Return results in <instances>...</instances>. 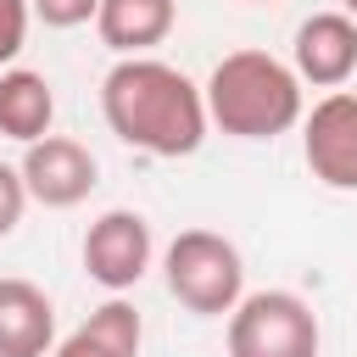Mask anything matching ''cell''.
Wrapping results in <instances>:
<instances>
[{"mask_svg": "<svg viewBox=\"0 0 357 357\" xmlns=\"http://www.w3.org/2000/svg\"><path fill=\"white\" fill-rule=\"evenodd\" d=\"M318 312L296 290H251L229 312V357H318Z\"/></svg>", "mask_w": 357, "mask_h": 357, "instance_id": "277c9868", "label": "cell"}, {"mask_svg": "<svg viewBox=\"0 0 357 357\" xmlns=\"http://www.w3.org/2000/svg\"><path fill=\"white\" fill-rule=\"evenodd\" d=\"M145 268H151V223L139 212H128V206L100 212L89 223V234H84V273L100 290L123 296V290H134L145 279Z\"/></svg>", "mask_w": 357, "mask_h": 357, "instance_id": "8992f818", "label": "cell"}, {"mask_svg": "<svg viewBox=\"0 0 357 357\" xmlns=\"http://www.w3.org/2000/svg\"><path fill=\"white\" fill-rule=\"evenodd\" d=\"M56 123V89L45 73L33 67H6L0 73V134L17 139V145H33L45 139Z\"/></svg>", "mask_w": 357, "mask_h": 357, "instance_id": "8fae6325", "label": "cell"}, {"mask_svg": "<svg viewBox=\"0 0 357 357\" xmlns=\"http://www.w3.org/2000/svg\"><path fill=\"white\" fill-rule=\"evenodd\" d=\"M22 206H28V184L11 162H0V240L22 223Z\"/></svg>", "mask_w": 357, "mask_h": 357, "instance_id": "9a60e30c", "label": "cell"}, {"mask_svg": "<svg viewBox=\"0 0 357 357\" xmlns=\"http://www.w3.org/2000/svg\"><path fill=\"white\" fill-rule=\"evenodd\" d=\"M139 340H145V324H139V307L112 296L100 301L50 357H139Z\"/></svg>", "mask_w": 357, "mask_h": 357, "instance_id": "7c38bea8", "label": "cell"}, {"mask_svg": "<svg viewBox=\"0 0 357 357\" xmlns=\"http://www.w3.org/2000/svg\"><path fill=\"white\" fill-rule=\"evenodd\" d=\"M290 67H296V78L312 84V89H340V84L357 73V22H351L346 11H312V17L296 28Z\"/></svg>", "mask_w": 357, "mask_h": 357, "instance_id": "ba28073f", "label": "cell"}, {"mask_svg": "<svg viewBox=\"0 0 357 357\" xmlns=\"http://www.w3.org/2000/svg\"><path fill=\"white\" fill-rule=\"evenodd\" d=\"M100 117L123 145L162 156V162L195 156L212 128L201 84H190L178 67L156 56H123L100 78Z\"/></svg>", "mask_w": 357, "mask_h": 357, "instance_id": "6da1fadb", "label": "cell"}, {"mask_svg": "<svg viewBox=\"0 0 357 357\" xmlns=\"http://www.w3.org/2000/svg\"><path fill=\"white\" fill-rule=\"evenodd\" d=\"M257 6H268V0H257Z\"/></svg>", "mask_w": 357, "mask_h": 357, "instance_id": "e0dca14e", "label": "cell"}, {"mask_svg": "<svg viewBox=\"0 0 357 357\" xmlns=\"http://www.w3.org/2000/svg\"><path fill=\"white\" fill-rule=\"evenodd\" d=\"M28 6L45 28H78V22H95L100 11V0H28Z\"/></svg>", "mask_w": 357, "mask_h": 357, "instance_id": "5bb4252c", "label": "cell"}, {"mask_svg": "<svg viewBox=\"0 0 357 357\" xmlns=\"http://www.w3.org/2000/svg\"><path fill=\"white\" fill-rule=\"evenodd\" d=\"M162 279H167L173 301L195 318H229L245 301V262H240L234 240H223L212 229L173 234V245L162 251Z\"/></svg>", "mask_w": 357, "mask_h": 357, "instance_id": "3957f363", "label": "cell"}, {"mask_svg": "<svg viewBox=\"0 0 357 357\" xmlns=\"http://www.w3.org/2000/svg\"><path fill=\"white\" fill-rule=\"evenodd\" d=\"M340 11H346V17H351V22H357V0H340Z\"/></svg>", "mask_w": 357, "mask_h": 357, "instance_id": "2e32d148", "label": "cell"}, {"mask_svg": "<svg viewBox=\"0 0 357 357\" xmlns=\"http://www.w3.org/2000/svg\"><path fill=\"white\" fill-rule=\"evenodd\" d=\"M17 173H22V184H28V201H39V206H50V212H67V206L89 201L100 167H95V156H89L84 139H73V134H45V139H33V145L22 151Z\"/></svg>", "mask_w": 357, "mask_h": 357, "instance_id": "52a82bcc", "label": "cell"}, {"mask_svg": "<svg viewBox=\"0 0 357 357\" xmlns=\"http://www.w3.org/2000/svg\"><path fill=\"white\" fill-rule=\"evenodd\" d=\"M28 22H33V6H28V0H0V73L22 56Z\"/></svg>", "mask_w": 357, "mask_h": 357, "instance_id": "4fadbf2b", "label": "cell"}, {"mask_svg": "<svg viewBox=\"0 0 357 357\" xmlns=\"http://www.w3.org/2000/svg\"><path fill=\"white\" fill-rule=\"evenodd\" d=\"M56 307L33 279H0V357H50Z\"/></svg>", "mask_w": 357, "mask_h": 357, "instance_id": "9c48e42d", "label": "cell"}, {"mask_svg": "<svg viewBox=\"0 0 357 357\" xmlns=\"http://www.w3.org/2000/svg\"><path fill=\"white\" fill-rule=\"evenodd\" d=\"M301 156L318 184L357 190V95L351 89H329L301 117Z\"/></svg>", "mask_w": 357, "mask_h": 357, "instance_id": "5b68a950", "label": "cell"}, {"mask_svg": "<svg viewBox=\"0 0 357 357\" xmlns=\"http://www.w3.org/2000/svg\"><path fill=\"white\" fill-rule=\"evenodd\" d=\"M201 95L212 128H223L229 139H279L307 117L296 67H284L268 50H229L206 73Z\"/></svg>", "mask_w": 357, "mask_h": 357, "instance_id": "7a4b0ae2", "label": "cell"}, {"mask_svg": "<svg viewBox=\"0 0 357 357\" xmlns=\"http://www.w3.org/2000/svg\"><path fill=\"white\" fill-rule=\"evenodd\" d=\"M178 22V0H100L95 33L117 56H151Z\"/></svg>", "mask_w": 357, "mask_h": 357, "instance_id": "30bf717a", "label": "cell"}]
</instances>
